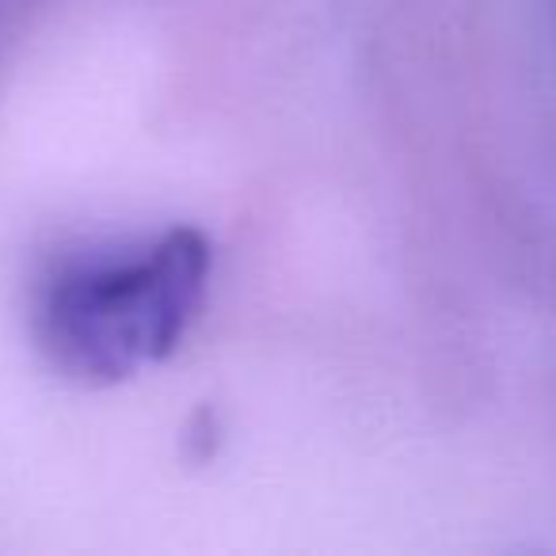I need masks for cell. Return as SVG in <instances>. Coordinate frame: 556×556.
Here are the masks:
<instances>
[{"label": "cell", "mask_w": 556, "mask_h": 556, "mask_svg": "<svg viewBox=\"0 0 556 556\" xmlns=\"http://www.w3.org/2000/svg\"><path fill=\"white\" fill-rule=\"evenodd\" d=\"M210 263V240L191 225L134 252L65 260L39 290V348L80 386L134 378L184 343L206 302Z\"/></svg>", "instance_id": "6da1fadb"}]
</instances>
